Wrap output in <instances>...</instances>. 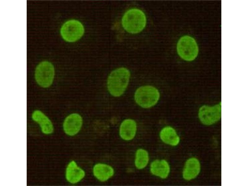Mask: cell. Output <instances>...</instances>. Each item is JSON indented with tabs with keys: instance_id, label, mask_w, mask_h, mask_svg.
Returning <instances> with one entry per match:
<instances>
[{
	"instance_id": "cell-7",
	"label": "cell",
	"mask_w": 248,
	"mask_h": 186,
	"mask_svg": "<svg viewBox=\"0 0 248 186\" xmlns=\"http://www.w3.org/2000/svg\"><path fill=\"white\" fill-rule=\"evenodd\" d=\"M221 102L213 106L204 105L199 109L198 117L203 124L212 125L219 121L221 118Z\"/></svg>"
},
{
	"instance_id": "cell-15",
	"label": "cell",
	"mask_w": 248,
	"mask_h": 186,
	"mask_svg": "<svg viewBox=\"0 0 248 186\" xmlns=\"http://www.w3.org/2000/svg\"><path fill=\"white\" fill-rule=\"evenodd\" d=\"M32 119L40 125L41 131L45 134L52 133L54 130L51 120L43 112L39 110L33 111L32 115Z\"/></svg>"
},
{
	"instance_id": "cell-4",
	"label": "cell",
	"mask_w": 248,
	"mask_h": 186,
	"mask_svg": "<svg viewBox=\"0 0 248 186\" xmlns=\"http://www.w3.org/2000/svg\"><path fill=\"white\" fill-rule=\"evenodd\" d=\"M178 54L183 60L191 61L197 57L198 48L193 38L188 35L182 36L179 40L177 45Z\"/></svg>"
},
{
	"instance_id": "cell-12",
	"label": "cell",
	"mask_w": 248,
	"mask_h": 186,
	"mask_svg": "<svg viewBox=\"0 0 248 186\" xmlns=\"http://www.w3.org/2000/svg\"><path fill=\"white\" fill-rule=\"evenodd\" d=\"M201 170L199 161L197 158L191 157L185 162L182 172L183 178L189 181L194 179L199 175Z\"/></svg>"
},
{
	"instance_id": "cell-2",
	"label": "cell",
	"mask_w": 248,
	"mask_h": 186,
	"mask_svg": "<svg viewBox=\"0 0 248 186\" xmlns=\"http://www.w3.org/2000/svg\"><path fill=\"white\" fill-rule=\"evenodd\" d=\"M146 18L141 10L133 8L127 11L122 16V25L127 32L132 34L140 33L145 28Z\"/></svg>"
},
{
	"instance_id": "cell-16",
	"label": "cell",
	"mask_w": 248,
	"mask_h": 186,
	"mask_svg": "<svg viewBox=\"0 0 248 186\" xmlns=\"http://www.w3.org/2000/svg\"><path fill=\"white\" fill-rule=\"evenodd\" d=\"M150 157L149 153L144 148H139L135 151L134 164L135 168L139 170L144 169L149 164Z\"/></svg>"
},
{
	"instance_id": "cell-8",
	"label": "cell",
	"mask_w": 248,
	"mask_h": 186,
	"mask_svg": "<svg viewBox=\"0 0 248 186\" xmlns=\"http://www.w3.org/2000/svg\"><path fill=\"white\" fill-rule=\"evenodd\" d=\"M149 171L153 175L162 179L169 177L171 167L168 162L165 159H156L150 163Z\"/></svg>"
},
{
	"instance_id": "cell-1",
	"label": "cell",
	"mask_w": 248,
	"mask_h": 186,
	"mask_svg": "<svg viewBox=\"0 0 248 186\" xmlns=\"http://www.w3.org/2000/svg\"><path fill=\"white\" fill-rule=\"evenodd\" d=\"M130 73L126 68L121 67L112 71L107 80V87L110 94L118 97L124 92L128 85Z\"/></svg>"
},
{
	"instance_id": "cell-9",
	"label": "cell",
	"mask_w": 248,
	"mask_h": 186,
	"mask_svg": "<svg viewBox=\"0 0 248 186\" xmlns=\"http://www.w3.org/2000/svg\"><path fill=\"white\" fill-rule=\"evenodd\" d=\"M83 123L82 119L78 114L73 113L67 116L63 123L65 133L70 136L77 135L80 130Z\"/></svg>"
},
{
	"instance_id": "cell-5",
	"label": "cell",
	"mask_w": 248,
	"mask_h": 186,
	"mask_svg": "<svg viewBox=\"0 0 248 186\" xmlns=\"http://www.w3.org/2000/svg\"><path fill=\"white\" fill-rule=\"evenodd\" d=\"M55 75L53 65L50 62L45 61L40 62L36 67L35 78L40 86L47 88L53 83Z\"/></svg>"
},
{
	"instance_id": "cell-13",
	"label": "cell",
	"mask_w": 248,
	"mask_h": 186,
	"mask_svg": "<svg viewBox=\"0 0 248 186\" xmlns=\"http://www.w3.org/2000/svg\"><path fill=\"white\" fill-rule=\"evenodd\" d=\"M159 137L163 143L170 146H176L180 142V137L176 130L170 126L162 128L159 132Z\"/></svg>"
},
{
	"instance_id": "cell-6",
	"label": "cell",
	"mask_w": 248,
	"mask_h": 186,
	"mask_svg": "<svg viewBox=\"0 0 248 186\" xmlns=\"http://www.w3.org/2000/svg\"><path fill=\"white\" fill-rule=\"evenodd\" d=\"M84 32L83 25L79 21L71 20L66 22L60 29L63 38L69 42H74L80 39Z\"/></svg>"
},
{
	"instance_id": "cell-11",
	"label": "cell",
	"mask_w": 248,
	"mask_h": 186,
	"mask_svg": "<svg viewBox=\"0 0 248 186\" xmlns=\"http://www.w3.org/2000/svg\"><path fill=\"white\" fill-rule=\"evenodd\" d=\"M85 172L79 166L76 162L72 160L68 164L65 171L67 180L71 184H76L80 182L85 177Z\"/></svg>"
},
{
	"instance_id": "cell-3",
	"label": "cell",
	"mask_w": 248,
	"mask_h": 186,
	"mask_svg": "<svg viewBox=\"0 0 248 186\" xmlns=\"http://www.w3.org/2000/svg\"><path fill=\"white\" fill-rule=\"evenodd\" d=\"M160 97V93L154 86L147 85L141 86L136 91L134 95L136 102L139 106L148 108L154 105Z\"/></svg>"
},
{
	"instance_id": "cell-10",
	"label": "cell",
	"mask_w": 248,
	"mask_h": 186,
	"mask_svg": "<svg viewBox=\"0 0 248 186\" xmlns=\"http://www.w3.org/2000/svg\"><path fill=\"white\" fill-rule=\"evenodd\" d=\"M137 130V124L135 120L131 119H126L120 125L119 135L122 140L127 141H130L135 138Z\"/></svg>"
},
{
	"instance_id": "cell-14",
	"label": "cell",
	"mask_w": 248,
	"mask_h": 186,
	"mask_svg": "<svg viewBox=\"0 0 248 186\" xmlns=\"http://www.w3.org/2000/svg\"><path fill=\"white\" fill-rule=\"evenodd\" d=\"M92 171L94 177L101 182L107 181L114 174V169L112 166L101 163H96L94 166Z\"/></svg>"
}]
</instances>
